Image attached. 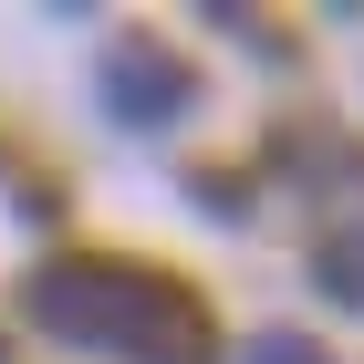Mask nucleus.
<instances>
[{
  "instance_id": "obj_1",
  "label": "nucleus",
  "mask_w": 364,
  "mask_h": 364,
  "mask_svg": "<svg viewBox=\"0 0 364 364\" xmlns=\"http://www.w3.org/2000/svg\"><path fill=\"white\" fill-rule=\"evenodd\" d=\"M31 323L73 354H105V364H208L219 354V323L188 281L146 271V260H114V250H84V260H42L21 281Z\"/></svg>"
},
{
  "instance_id": "obj_2",
  "label": "nucleus",
  "mask_w": 364,
  "mask_h": 364,
  "mask_svg": "<svg viewBox=\"0 0 364 364\" xmlns=\"http://www.w3.org/2000/svg\"><path fill=\"white\" fill-rule=\"evenodd\" d=\"M94 94H105V114L125 125V136H167V125H188V105H198L188 63H167V42H105Z\"/></svg>"
},
{
  "instance_id": "obj_3",
  "label": "nucleus",
  "mask_w": 364,
  "mask_h": 364,
  "mask_svg": "<svg viewBox=\"0 0 364 364\" xmlns=\"http://www.w3.org/2000/svg\"><path fill=\"white\" fill-rule=\"evenodd\" d=\"M312 281H323V291H333L343 312H364V219L323 240V260H312Z\"/></svg>"
},
{
  "instance_id": "obj_4",
  "label": "nucleus",
  "mask_w": 364,
  "mask_h": 364,
  "mask_svg": "<svg viewBox=\"0 0 364 364\" xmlns=\"http://www.w3.org/2000/svg\"><path fill=\"white\" fill-rule=\"evenodd\" d=\"M250 364H333V354H312L302 333H260V343H250Z\"/></svg>"
}]
</instances>
